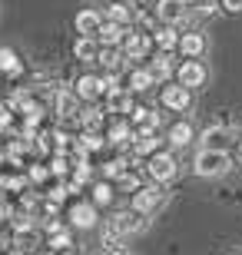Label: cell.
Listing matches in <instances>:
<instances>
[{
  "label": "cell",
  "mask_w": 242,
  "mask_h": 255,
  "mask_svg": "<svg viewBox=\"0 0 242 255\" xmlns=\"http://www.w3.org/2000/svg\"><path fill=\"white\" fill-rule=\"evenodd\" d=\"M189 103H193V90H189V86L176 83V86H166V90H163V106H166V110L183 113V110H189Z\"/></svg>",
  "instance_id": "obj_8"
},
{
  "label": "cell",
  "mask_w": 242,
  "mask_h": 255,
  "mask_svg": "<svg viewBox=\"0 0 242 255\" xmlns=\"http://www.w3.org/2000/svg\"><path fill=\"white\" fill-rule=\"evenodd\" d=\"M179 50H183V53H186V60H199L206 53V37L203 33H183V37H179Z\"/></svg>",
  "instance_id": "obj_14"
},
{
  "label": "cell",
  "mask_w": 242,
  "mask_h": 255,
  "mask_svg": "<svg viewBox=\"0 0 242 255\" xmlns=\"http://www.w3.org/2000/svg\"><path fill=\"white\" fill-rule=\"evenodd\" d=\"M149 47H153V40H149L146 33H126V40H123L126 60H143L149 53Z\"/></svg>",
  "instance_id": "obj_11"
},
{
  "label": "cell",
  "mask_w": 242,
  "mask_h": 255,
  "mask_svg": "<svg viewBox=\"0 0 242 255\" xmlns=\"http://www.w3.org/2000/svg\"><path fill=\"white\" fill-rule=\"evenodd\" d=\"M103 23H106L103 13H100V10H93V7H86V10L76 13V33H80V37H100Z\"/></svg>",
  "instance_id": "obj_7"
},
{
  "label": "cell",
  "mask_w": 242,
  "mask_h": 255,
  "mask_svg": "<svg viewBox=\"0 0 242 255\" xmlns=\"http://www.w3.org/2000/svg\"><path fill=\"white\" fill-rule=\"evenodd\" d=\"M50 246H53V249H66V246H70V236H66V232H60V236H56Z\"/></svg>",
  "instance_id": "obj_32"
},
{
  "label": "cell",
  "mask_w": 242,
  "mask_h": 255,
  "mask_svg": "<svg viewBox=\"0 0 242 255\" xmlns=\"http://www.w3.org/2000/svg\"><path fill=\"white\" fill-rule=\"evenodd\" d=\"M20 70H23V63H20L17 50H10V47H0V73H10V76H17Z\"/></svg>",
  "instance_id": "obj_22"
},
{
  "label": "cell",
  "mask_w": 242,
  "mask_h": 255,
  "mask_svg": "<svg viewBox=\"0 0 242 255\" xmlns=\"http://www.w3.org/2000/svg\"><path fill=\"white\" fill-rule=\"evenodd\" d=\"M206 66L199 63V60H183V63L176 66V83L189 86V90H196V86H203L206 83Z\"/></svg>",
  "instance_id": "obj_6"
},
{
  "label": "cell",
  "mask_w": 242,
  "mask_h": 255,
  "mask_svg": "<svg viewBox=\"0 0 242 255\" xmlns=\"http://www.w3.org/2000/svg\"><path fill=\"white\" fill-rule=\"evenodd\" d=\"M219 7L229 10V13H239V10H242V0H219Z\"/></svg>",
  "instance_id": "obj_30"
},
{
  "label": "cell",
  "mask_w": 242,
  "mask_h": 255,
  "mask_svg": "<svg viewBox=\"0 0 242 255\" xmlns=\"http://www.w3.org/2000/svg\"><path fill=\"white\" fill-rule=\"evenodd\" d=\"M53 172H56V176H63V172H66V159H63V156H56V159H53Z\"/></svg>",
  "instance_id": "obj_33"
},
{
  "label": "cell",
  "mask_w": 242,
  "mask_h": 255,
  "mask_svg": "<svg viewBox=\"0 0 242 255\" xmlns=\"http://www.w3.org/2000/svg\"><path fill=\"white\" fill-rule=\"evenodd\" d=\"M130 86H110V90H106V110H110V113H133V100H130Z\"/></svg>",
  "instance_id": "obj_10"
},
{
  "label": "cell",
  "mask_w": 242,
  "mask_h": 255,
  "mask_svg": "<svg viewBox=\"0 0 242 255\" xmlns=\"http://www.w3.org/2000/svg\"><path fill=\"white\" fill-rule=\"evenodd\" d=\"M126 166H130L126 159H110L106 166H103V176H106V179H123V176H130Z\"/></svg>",
  "instance_id": "obj_27"
},
{
  "label": "cell",
  "mask_w": 242,
  "mask_h": 255,
  "mask_svg": "<svg viewBox=\"0 0 242 255\" xmlns=\"http://www.w3.org/2000/svg\"><path fill=\"white\" fill-rule=\"evenodd\" d=\"M103 17H106V20H113V23H123V27H130V23H133V17H136V10H133L130 3H110Z\"/></svg>",
  "instance_id": "obj_20"
},
{
  "label": "cell",
  "mask_w": 242,
  "mask_h": 255,
  "mask_svg": "<svg viewBox=\"0 0 242 255\" xmlns=\"http://www.w3.org/2000/svg\"><path fill=\"white\" fill-rule=\"evenodd\" d=\"M66 255H73V252H66Z\"/></svg>",
  "instance_id": "obj_35"
},
{
  "label": "cell",
  "mask_w": 242,
  "mask_h": 255,
  "mask_svg": "<svg viewBox=\"0 0 242 255\" xmlns=\"http://www.w3.org/2000/svg\"><path fill=\"white\" fill-rule=\"evenodd\" d=\"M236 156H239V159H242V139H239V152H236Z\"/></svg>",
  "instance_id": "obj_34"
},
{
  "label": "cell",
  "mask_w": 242,
  "mask_h": 255,
  "mask_svg": "<svg viewBox=\"0 0 242 255\" xmlns=\"http://www.w3.org/2000/svg\"><path fill=\"white\" fill-rule=\"evenodd\" d=\"M169 142H173V146H189V142H193V126L186 123V120H183V123H173L169 126Z\"/></svg>",
  "instance_id": "obj_23"
},
{
  "label": "cell",
  "mask_w": 242,
  "mask_h": 255,
  "mask_svg": "<svg viewBox=\"0 0 242 255\" xmlns=\"http://www.w3.org/2000/svg\"><path fill=\"white\" fill-rule=\"evenodd\" d=\"M233 255H239V252H233Z\"/></svg>",
  "instance_id": "obj_36"
},
{
  "label": "cell",
  "mask_w": 242,
  "mask_h": 255,
  "mask_svg": "<svg viewBox=\"0 0 242 255\" xmlns=\"http://www.w3.org/2000/svg\"><path fill=\"white\" fill-rule=\"evenodd\" d=\"M163 202H166V192H163V186H159V182H153V186H140V189L133 192V209H136V212H143V216L156 212Z\"/></svg>",
  "instance_id": "obj_2"
},
{
  "label": "cell",
  "mask_w": 242,
  "mask_h": 255,
  "mask_svg": "<svg viewBox=\"0 0 242 255\" xmlns=\"http://www.w3.org/2000/svg\"><path fill=\"white\" fill-rule=\"evenodd\" d=\"M106 229H113L120 239H126V236H133V232H143V229H146V219H143V212H136V209H126V212H116Z\"/></svg>",
  "instance_id": "obj_3"
},
{
  "label": "cell",
  "mask_w": 242,
  "mask_h": 255,
  "mask_svg": "<svg viewBox=\"0 0 242 255\" xmlns=\"http://www.w3.org/2000/svg\"><path fill=\"white\" fill-rule=\"evenodd\" d=\"M133 139H136V132H133L130 123H113L110 142H116V146H126V142H133Z\"/></svg>",
  "instance_id": "obj_26"
},
{
  "label": "cell",
  "mask_w": 242,
  "mask_h": 255,
  "mask_svg": "<svg viewBox=\"0 0 242 255\" xmlns=\"http://www.w3.org/2000/svg\"><path fill=\"white\" fill-rule=\"evenodd\" d=\"M156 17L166 27H176L189 17V0H156Z\"/></svg>",
  "instance_id": "obj_5"
},
{
  "label": "cell",
  "mask_w": 242,
  "mask_h": 255,
  "mask_svg": "<svg viewBox=\"0 0 242 255\" xmlns=\"http://www.w3.org/2000/svg\"><path fill=\"white\" fill-rule=\"evenodd\" d=\"M93 202L96 206H110L113 202V186L110 182H96L93 186Z\"/></svg>",
  "instance_id": "obj_28"
},
{
  "label": "cell",
  "mask_w": 242,
  "mask_h": 255,
  "mask_svg": "<svg viewBox=\"0 0 242 255\" xmlns=\"http://www.w3.org/2000/svg\"><path fill=\"white\" fill-rule=\"evenodd\" d=\"M229 142H233V132L226 126H213V129L203 132V149H226Z\"/></svg>",
  "instance_id": "obj_17"
},
{
  "label": "cell",
  "mask_w": 242,
  "mask_h": 255,
  "mask_svg": "<svg viewBox=\"0 0 242 255\" xmlns=\"http://www.w3.org/2000/svg\"><path fill=\"white\" fill-rule=\"evenodd\" d=\"M123 60H126V53H123L120 47H103L100 50V60H96V63H103V70H106V73H120L123 70Z\"/></svg>",
  "instance_id": "obj_18"
},
{
  "label": "cell",
  "mask_w": 242,
  "mask_h": 255,
  "mask_svg": "<svg viewBox=\"0 0 242 255\" xmlns=\"http://www.w3.org/2000/svg\"><path fill=\"white\" fill-rule=\"evenodd\" d=\"M153 40H156V47L163 50V53H169V50H176V47H179V33H176L173 27L156 30V37H153Z\"/></svg>",
  "instance_id": "obj_25"
},
{
  "label": "cell",
  "mask_w": 242,
  "mask_h": 255,
  "mask_svg": "<svg viewBox=\"0 0 242 255\" xmlns=\"http://www.w3.org/2000/svg\"><path fill=\"white\" fill-rule=\"evenodd\" d=\"M73 93L80 96V100H96V96H106V80H100V76H93V73H83L73 83Z\"/></svg>",
  "instance_id": "obj_9"
},
{
  "label": "cell",
  "mask_w": 242,
  "mask_h": 255,
  "mask_svg": "<svg viewBox=\"0 0 242 255\" xmlns=\"http://www.w3.org/2000/svg\"><path fill=\"white\" fill-rule=\"evenodd\" d=\"M146 172L153 182H169L176 176V156L173 152H153L146 162Z\"/></svg>",
  "instance_id": "obj_4"
},
{
  "label": "cell",
  "mask_w": 242,
  "mask_h": 255,
  "mask_svg": "<svg viewBox=\"0 0 242 255\" xmlns=\"http://www.w3.org/2000/svg\"><path fill=\"white\" fill-rule=\"evenodd\" d=\"M73 57L80 60V63H96V60H100V40L96 37H80L73 43Z\"/></svg>",
  "instance_id": "obj_13"
},
{
  "label": "cell",
  "mask_w": 242,
  "mask_h": 255,
  "mask_svg": "<svg viewBox=\"0 0 242 255\" xmlns=\"http://www.w3.org/2000/svg\"><path fill=\"white\" fill-rule=\"evenodd\" d=\"M80 126H83L86 132H100L103 129V113L96 106H86L83 113H80Z\"/></svg>",
  "instance_id": "obj_24"
},
{
  "label": "cell",
  "mask_w": 242,
  "mask_h": 255,
  "mask_svg": "<svg viewBox=\"0 0 242 255\" xmlns=\"http://www.w3.org/2000/svg\"><path fill=\"white\" fill-rule=\"evenodd\" d=\"M70 222L76 229H93L96 226V202H76L70 209Z\"/></svg>",
  "instance_id": "obj_12"
},
{
  "label": "cell",
  "mask_w": 242,
  "mask_h": 255,
  "mask_svg": "<svg viewBox=\"0 0 242 255\" xmlns=\"http://www.w3.org/2000/svg\"><path fill=\"white\" fill-rule=\"evenodd\" d=\"M193 169H196V176H203V179H219V176H226V172L233 169V156L226 149H199Z\"/></svg>",
  "instance_id": "obj_1"
},
{
  "label": "cell",
  "mask_w": 242,
  "mask_h": 255,
  "mask_svg": "<svg viewBox=\"0 0 242 255\" xmlns=\"http://www.w3.org/2000/svg\"><path fill=\"white\" fill-rule=\"evenodd\" d=\"M30 179H33V182H43V179H47V169H43V166H33V169H30Z\"/></svg>",
  "instance_id": "obj_31"
},
{
  "label": "cell",
  "mask_w": 242,
  "mask_h": 255,
  "mask_svg": "<svg viewBox=\"0 0 242 255\" xmlns=\"http://www.w3.org/2000/svg\"><path fill=\"white\" fill-rule=\"evenodd\" d=\"M216 10H219V7H216V0H203V3L196 7V13H199V17H213Z\"/></svg>",
  "instance_id": "obj_29"
},
{
  "label": "cell",
  "mask_w": 242,
  "mask_h": 255,
  "mask_svg": "<svg viewBox=\"0 0 242 255\" xmlns=\"http://www.w3.org/2000/svg\"><path fill=\"white\" fill-rule=\"evenodd\" d=\"M133 152H136V156H153V152H159V136L156 132H136Z\"/></svg>",
  "instance_id": "obj_19"
},
{
  "label": "cell",
  "mask_w": 242,
  "mask_h": 255,
  "mask_svg": "<svg viewBox=\"0 0 242 255\" xmlns=\"http://www.w3.org/2000/svg\"><path fill=\"white\" fill-rule=\"evenodd\" d=\"M126 86H130L133 93H146V90H153V86H156V76L149 73V66H140V70H130Z\"/></svg>",
  "instance_id": "obj_15"
},
{
  "label": "cell",
  "mask_w": 242,
  "mask_h": 255,
  "mask_svg": "<svg viewBox=\"0 0 242 255\" xmlns=\"http://www.w3.org/2000/svg\"><path fill=\"white\" fill-rule=\"evenodd\" d=\"M96 40H100L103 47H123V40H126V27H123V23H113V20H106Z\"/></svg>",
  "instance_id": "obj_16"
},
{
  "label": "cell",
  "mask_w": 242,
  "mask_h": 255,
  "mask_svg": "<svg viewBox=\"0 0 242 255\" xmlns=\"http://www.w3.org/2000/svg\"><path fill=\"white\" fill-rule=\"evenodd\" d=\"M149 73L156 76V83H166L169 76H173V57H169V53H159V57L149 63Z\"/></svg>",
  "instance_id": "obj_21"
}]
</instances>
